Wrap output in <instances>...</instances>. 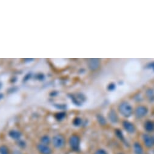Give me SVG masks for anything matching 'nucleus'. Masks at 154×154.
<instances>
[{"label": "nucleus", "mask_w": 154, "mask_h": 154, "mask_svg": "<svg viewBox=\"0 0 154 154\" xmlns=\"http://www.w3.org/2000/svg\"><path fill=\"white\" fill-rule=\"evenodd\" d=\"M120 113L124 117H129L133 114V109L131 105L128 102H122L118 106Z\"/></svg>", "instance_id": "nucleus-1"}, {"label": "nucleus", "mask_w": 154, "mask_h": 154, "mask_svg": "<svg viewBox=\"0 0 154 154\" xmlns=\"http://www.w3.org/2000/svg\"><path fill=\"white\" fill-rule=\"evenodd\" d=\"M52 143L55 148L57 149H60L64 146L66 143V140L62 135H56L52 139Z\"/></svg>", "instance_id": "nucleus-2"}, {"label": "nucleus", "mask_w": 154, "mask_h": 154, "mask_svg": "<svg viewBox=\"0 0 154 154\" xmlns=\"http://www.w3.org/2000/svg\"><path fill=\"white\" fill-rule=\"evenodd\" d=\"M80 140L78 136L73 135L69 138V145L74 151H78L80 149Z\"/></svg>", "instance_id": "nucleus-3"}, {"label": "nucleus", "mask_w": 154, "mask_h": 154, "mask_svg": "<svg viewBox=\"0 0 154 154\" xmlns=\"http://www.w3.org/2000/svg\"><path fill=\"white\" fill-rule=\"evenodd\" d=\"M148 113V109L145 106L140 105L135 108L134 111L135 116L137 119H141L145 117Z\"/></svg>", "instance_id": "nucleus-4"}, {"label": "nucleus", "mask_w": 154, "mask_h": 154, "mask_svg": "<svg viewBox=\"0 0 154 154\" xmlns=\"http://www.w3.org/2000/svg\"><path fill=\"white\" fill-rule=\"evenodd\" d=\"M142 138L146 147L151 148L154 146V136H151L148 134H144L143 135Z\"/></svg>", "instance_id": "nucleus-5"}, {"label": "nucleus", "mask_w": 154, "mask_h": 154, "mask_svg": "<svg viewBox=\"0 0 154 154\" xmlns=\"http://www.w3.org/2000/svg\"><path fill=\"white\" fill-rule=\"evenodd\" d=\"M88 65L91 70L95 71L100 68L101 65V61L99 59H89L88 61Z\"/></svg>", "instance_id": "nucleus-6"}, {"label": "nucleus", "mask_w": 154, "mask_h": 154, "mask_svg": "<svg viewBox=\"0 0 154 154\" xmlns=\"http://www.w3.org/2000/svg\"><path fill=\"white\" fill-rule=\"evenodd\" d=\"M123 126L125 131L129 134H133L136 131V128L134 124L128 121H124L123 122Z\"/></svg>", "instance_id": "nucleus-7"}, {"label": "nucleus", "mask_w": 154, "mask_h": 154, "mask_svg": "<svg viewBox=\"0 0 154 154\" xmlns=\"http://www.w3.org/2000/svg\"><path fill=\"white\" fill-rule=\"evenodd\" d=\"M37 149L41 154H52L51 148L46 144L40 143L37 146Z\"/></svg>", "instance_id": "nucleus-8"}, {"label": "nucleus", "mask_w": 154, "mask_h": 154, "mask_svg": "<svg viewBox=\"0 0 154 154\" xmlns=\"http://www.w3.org/2000/svg\"><path fill=\"white\" fill-rule=\"evenodd\" d=\"M108 119L109 121L113 123H117L119 120V118L117 112L113 109H111L108 113Z\"/></svg>", "instance_id": "nucleus-9"}, {"label": "nucleus", "mask_w": 154, "mask_h": 154, "mask_svg": "<svg viewBox=\"0 0 154 154\" xmlns=\"http://www.w3.org/2000/svg\"><path fill=\"white\" fill-rule=\"evenodd\" d=\"M133 148L135 154H143V147L138 142L135 143L133 144Z\"/></svg>", "instance_id": "nucleus-10"}, {"label": "nucleus", "mask_w": 154, "mask_h": 154, "mask_svg": "<svg viewBox=\"0 0 154 154\" xmlns=\"http://www.w3.org/2000/svg\"><path fill=\"white\" fill-rule=\"evenodd\" d=\"M144 128L148 132H152L154 131V123L151 121H146L144 123Z\"/></svg>", "instance_id": "nucleus-11"}, {"label": "nucleus", "mask_w": 154, "mask_h": 154, "mask_svg": "<svg viewBox=\"0 0 154 154\" xmlns=\"http://www.w3.org/2000/svg\"><path fill=\"white\" fill-rule=\"evenodd\" d=\"M146 97L149 102H154V91L149 88L146 91Z\"/></svg>", "instance_id": "nucleus-12"}, {"label": "nucleus", "mask_w": 154, "mask_h": 154, "mask_svg": "<svg viewBox=\"0 0 154 154\" xmlns=\"http://www.w3.org/2000/svg\"><path fill=\"white\" fill-rule=\"evenodd\" d=\"M9 136H10L13 139L18 140V139L20 138V137L21 136V134L19 131H17L15 130H12V131H10V132H9Z\"/></svg>", "instance_id": "nucleus-13"}, {"label": "nucleus", "mask_w": 154, "mask_h": 154, "mask_svg": "<svg viewBox=\"0 0 154 154\" xmlns=\"http://www.w3.org/2000/svg\"><path fill=\"white\" fill-rule=\"evenodd\" d=\"M97 119L98 123L101 125H102V126H104V125L106 124L107 121H106V119L104 118L103 115H102L101 114H98L97 116Z\"/></svg>", "instance_id": "nucleus-14"}, {"label": "nucleus", "mask_w": 154, "mask_h": 154, "mask_svg": "<svg viewBox=\"0 0 154 154\" xmlns=\"http://www.w3.org/2000/svg\"><path fill=\"white\" fill-rule=\"evenodd\" d=\"M41 143L42 144H46V145H48L50 143V141H51V139L49 138V137H48L47 136H43L41 139Z\"/></svg>", "instance_id": "nucleus-15"}, {"label": "nucleus", "mask_w": 154, "mask_h": 154, "mask_svg": "<svg viewBox=\"0 0 154 154\" xmlns=\"http://www.w3.org/2000/svg\"><path fill=\"white\" fill-rule=\"evenodd\" d=\"M0 154H9V149L6 146H0Z\"/></svg>", "instance_id": "nucleus-16"}, {"label": "nucleus", "mask_w": 154, "mask_h": 154, "mask_svg": "<svg viewBox=\"0 0 154 154\" xmlns=\"http://www.w3.org/2000/svg\"><path fill=\"white\" fill-rule=\"evenodd\" d=\"M81 123H82V120H81V119H80V118H76V119H75L74 120H73V124L75 125V126H80V125H81Z\"/></svg>", "instance_id": "nucleus-17"}, {"label": "nucleus", "mask_w": 154, "mask_h": 154, "mask_svg": "<svg viewBox=\"0 0 154 154\" xmlns=\"http://www.w3.org/2000/svg\"><path fill=\"white\" fill-rule=\"evenodd\" d=\"M115 134H116L117 137H118L120 140H123L124 137H123V134H122V132H121L120 130L117 129L116 131H115Z\"/></svg>", "instance_id": "nucleus-18"}, {"label": "nucleus", "mask_w": 154, "mask_h": 154, "mask_svg": "<svg viewBox=\"0 0 154 154\" xmlns=\"http://www.w3.org/2000/svg\"><path fill=\"white\" fill-rule=\"evenodd\" d=\"M64 117H65V113H64V112L58 113V114H57L56 115V119L59 120H63L64 118Z\"/></svg>", "instance_id": "nucleus-19"}, {"label": "nucleus", "mask_w": 154, "mask_h": 154, "mask_svg": "<svg viewBox=\"0 0 154 154\" xmlns=\"http://www.w3.org/2000/svg\"><path fill=\"white\" fill-rule=\"evenodd\" d=\"M94 154H108V152L103 149H99L95 151Z\"/></svg>", "instance_id": "nucleus-20"}, {"label": "nucleus", "mask_w": 154, "mask_h": 154, "mask_svg": "<svg viewBox=\"0 0 154 154\" xmlns=\"http://www.w3.org/2000/svg\"><path fill=\"white\" fill-rule=\"evenodd\" d=\"M115 89V85L113 83H110L108 86V90L109 91H113Z\"/></svg>", "instance_id": "nucleus-21"}, {"label": "nucleus", "mask_w": 154, "mask_h": 154, "mask_svg": "<svg viewBox=\"0 0 154 154\" xmlns=\"http://www.w3.org/2000/svg\"><path fill=\"white\" fill-rule=\"evenodd\" d=\"M149 66H150V68H152V69H153V70L154 71V62H153V63L150 64L149 65Z\"/></svg>", "instance_id": "nucleus-22"}, {"label": "nucleus", "mask_w": 154, "mask_h": 154, "mask_svg": "<svg viewBox=\"0 0 154 154\" xmlns=\"http://www.w3.org/2000/svg\"><path fill=\"white\" fill-rule=\"evenodd\" d=\"M3 98V94H0V100Z\"/></svg>", "instance_id": "nucleus-23"}, {"label": "nucleus", "mask_w": 154, "mask_h": 154, "mask_svg": "<svg viewBox=\"0 0 154 154\" xmlns=\"http://www.w3.org/2000/svg\"><path fill=\"white\" fill-rule=\"evenodd\" d=\"M1 86H2V84H1V82H0V89H1Z\"/></svg>", "instance_id": "nucleus-24"}, {"label": "nucleus", "mask_w": 154, "mask_h": 154, "mask_svg": "<svg viewBox=\"0 0 154 154\" xmlns=\"http://www.w3.org/2000/svg\"><path fill=\"white\" fill-rule=\"evenodd\" d=\"M118 154H124L123 153H118Z\"/></svg>", "instance_id": "nucleus-25"}, {"label": "nucleus", "mask_w": 154, "mask_h": 154, "mask_svg": "<svg viewBox=\"0 0 154 154\" xmlns=\"http://www.w3.org/2000/svg\"><path fill=\"white\" fill-rule=\"evenodd\" d=\"M145 154H147V153H145Z\"/></svg>", "instance_id": "nucleus-26"}, {"label": "nucleus", "mask_w": 154, "mask_h": 154, "mask_svg": "<svg viewBox=\"0 0 154 154\" xmlns=\"http://www.w3.org/2000/svg\"></svg>", "instance_id": "nucleus-27"}]
</instances>
